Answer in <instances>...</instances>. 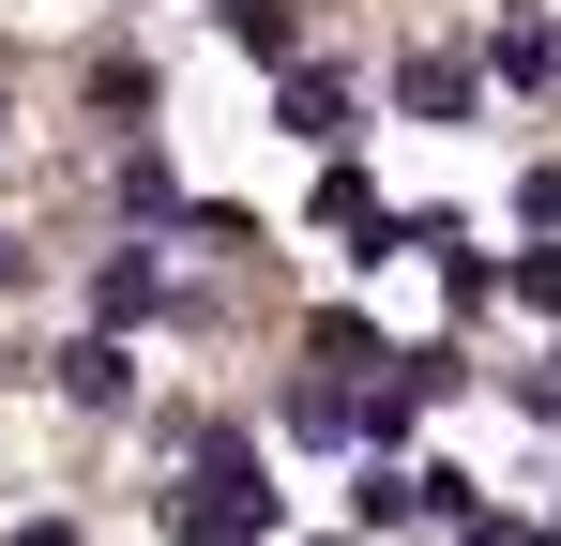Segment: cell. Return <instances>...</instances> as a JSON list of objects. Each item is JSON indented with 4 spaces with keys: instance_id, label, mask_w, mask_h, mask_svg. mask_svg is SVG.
I'll list each match as a JSON object with an SVG mask.
<instances>
[{
    "instance_id": "277c9868",
    "label": "cell",
    "mask_w": 561,
    "mask_h": 546,
    "mask_svg": "<svg viewBox=\"0 0 561 546\" xmlns=\"http://www.w3.org/2000/svg\"><path fill=\"white\" fill-rule=\"evenodd\" d=\"M319 228H334V243H365V228H379V197H365V168H334V182H319ZM365 259H379V243H365Z\"/></svg>"
},
{
    "instance_id": "3957f363",
    "label": "cell",
    "mask_w": 561,
    "mask_h": 546,
    "mask_svg": "<svg viewBox=\"0 0 561 546\" xmlns=\"http://www.w3.org/2000/svg\"><path fill=\"white\" fill-rule=\"evenodd\" d=\"M213 31H228L243 61H288V0H213Z\"/></svg>"
},
{
    "instance_id": "7a4b0ae2",
    "label": "cell",
    "mask_w": 561,
    "mask_h": 546,
    "mask_svg": "<svg viewBox=\"0 0 561 546\" xmlns=\"http://www.w3.org/2000/svg\"><path fill=\"white\" fill-rule=\"evenodd\" d=\"M288 137L334 152V137H350V77H288Z\"/></svg>"
},
{
    "instance_id": "6da1fadb",
    "label": "cell",
    "mask_w": 561,
    "mask_h": 546,
    "mask_svg": "<svg viewBox=\"0 0 561 546\" xmlns=\"http://www.w3.org/2000/svg\"><path fill=\"white\" fill-rule=\"evenodd\" d=\"M168 516H183L197 546H259V532H274V486L243 470V441H197V470H183V501H168Z\"/></svg>"
},
{
    "instance_id": "ba28073f",
    "label": "cell",
    "mask_w": 561,
    "mask_h": 546,
    "mask_svg": "<svg viewBox=\"0 0 561 546\" xmlns=\"http://www.w3.org/2000/svg\"><path fill=\"white\" fill-rule=\"evenodd\" d=\"M0 273H15V243H0Z\"/></svg>"
},
{
    "instance_id": "5b68a950",
    "label": "cell",
    "mask_w": 561,
    "mask_h": 546,
    "mask_svg": "<svg viewBox=\"0 0 561 546\" xmlns=\"http://www.w3.org/2000/svg\"><path fill=\"white\" fill-rule=\"evenodd\" d=\"M77 364V395H92V410H122V395H137V364H122V334H92V350H61Z\"/></svg>"
},
{
    "instance_id": "52a82bcc",
    "label": "cell",
    "mask_w": 561,
    "mask_h": 546,
    "mask_svg": "<svg viewBox=\"0 0 561 546\" xmlns=\"http://www.w3.org/2000/svg\"><path fill=\"white\" fill-rule=\"evenodd\" d=\"M15 546H77V532H15Z\"/></svg>"
},
{
    "instance_id": "8992f818",
    "label": "cell",
    "mask_w": 561,
    "mask_h": 546,
    "mask_svg": "<svg viewBox=\"0 0 561 546\" xmlns=\"http://www.w3.org/2000/svg\"><path fill=\"white\" fill-rule=\"evenodd\" d=\"M410 106L425 122H470V61H410Z\"/></svg>"
}]
</instances>
